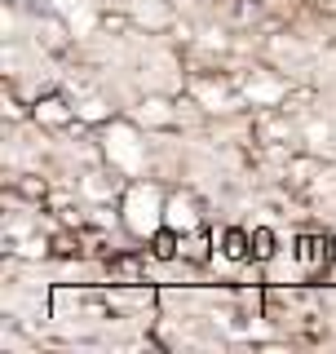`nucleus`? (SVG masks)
Listing matches in <instances>:
<instances>
[{
    "instance_id": "obj_2",
    "label": "nucleus",
    "mask_w": 336,
    "mask_h": 354,
    "mask_svg": "<svg viewBox=\"0 0 336 354\" xmlns=\"http://www.w3.org/2000/svg\"><path fill=\"white\" fill-rule=\"evenodd\" d=\"M155 252H160V257H173V252H177V235H173V230H160V235H155Z\"/></svg>"
},
{
    "instance_id": "obj_3",
    "label": "nucleus",
    "mask_w": 336,
    "mask_h": 354,
    "mask_svg": "<svg viewBox=\"0 0 336 354\" xmlns=\"http://www.w3.org/2000/svg\"><path fill=\"white\" fill-rule=\"evenodd\" d=\"M252 243H256V248H252L256 257H270V252H274V248H270V243H274L270 230H252Z\"/></svg>"
},
{
    "instance_id": "obj_1",
    "label": "nucleus",
    "mask_w": 336,
    "mask_h": 354,
    "mask_svg": "<svg viewBox=\"0 0 336 354\" xmlns=\"http://www.w3.org/2000/svg\"><path fill=\"white\" fill-rule=\"evenodd\" d=\"M248 235H243V230H230V235H226V252H230V257H248Z\"/></svg>"
}]
</instances>
